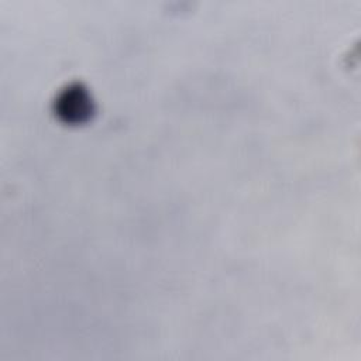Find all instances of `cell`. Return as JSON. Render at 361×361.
<instances>
[{
  "mask_svg": "<svg viewBox=\"0 0 361 361\" xmlns=\"http://www.w3.org/2000/svg\"><path fill=\"white\" fill-rule=\"evenodd\" d=\"M56 111L65 121L80 123L93 111L92 100L87 92L79 85L69 86L58 97Z\"/></svg>",
  "mask_w": 361,
  "mask_h": 361,
  "instance_id": "obj_1",
  "label": "cell"
}]
</instances>
